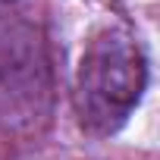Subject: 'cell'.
<instances>
[{
    "label": "cell",
    "instance_id": "2",
    "mask_svg": "<svg viewBox=\"0 0 160 160\" xmlns=\"http://www.w3.org/2000/svg\"><path fill=\"white\" fill-rule=\"evenodd\" d=\"M47 60L38 35L22 22H0V122L32 126L47 107Z\"/></svg>",
    "mask_w": 160,
    "mask_h": 160
},
{
    "label": "cell",
    "instance_id": "3",
    "mask_svg": "<svg viewBox=\"0 0 160 160\" xmlns=\"http://www.w3.org/2000/svg\"><path fill=\"white\" fill-rule=\"evenodd\" d=\"M0 3H10V0H0Z\"/></svg>",
    "mask_w": 160,
    "mask_h": 160
},
{
    "label": "cell",
    "instance_id": "1",
    "mask_svg": "<svg viewBox=\"0 0 160 160\" xmlns=\"http://www.w3.org/2000/svg\"><path fill=\"white\" fill-rule=\"evenodd\" d=\"M148 85V60L132 28H98L75 69V113L91 135H113L126 126Z\"/></svg>",
    "mask_w": 160,
    "mask_h": 160
}]
</instances>
